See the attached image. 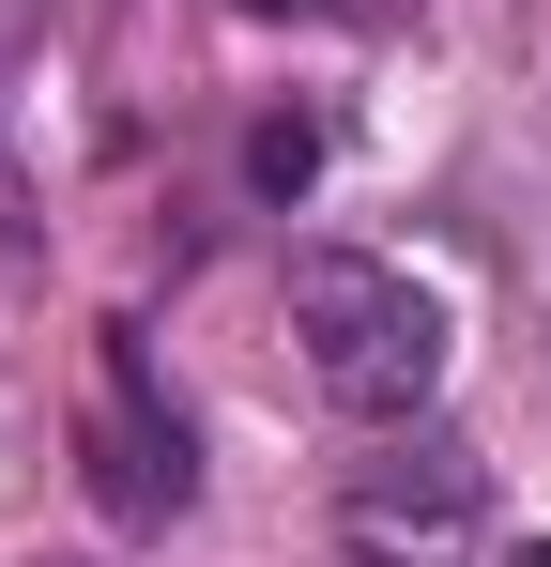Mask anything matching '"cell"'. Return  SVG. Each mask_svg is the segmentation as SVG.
I'll return each mask as SVG.
<instances>
[{
  "label": "cell",
  "mask_w": 551,
  "mask_h": 567,
  "mask_svg": "<svg viewBox=\"0 0 551 567\" xmlns=\"http://www.w3.org/2000/svg\"><path fill=\"white\" fill-rule=\"evenodd\" d=\"M291 338H306L322 399L337 414H383V430H414L429 383H445V307L398 277V261H367V246H306L291 261Z\"/></svg>",
  "instance_id": "obj_1"
},
{
  "label": "cell",
  "mask_w": 551,
  "mask_h": 567,
  "mask_svg": "<svg viewBox=\"0 0 551 567\" xmlns=\"http://www.w3.org/2000/svg\"><path fill=\"white\" fill-rule=\"evenodd\" d=\"M490 537V461L459 445V430H398L383 461H353V491H337V553L353 567H459Z\"/></svg>",
  "instance_id": "obj_2"
},
{
  "label": "cell",
  "mask_w": 551,
  "mask_h": 567,
  "mask_svg": "<svg viewBox=\"0 0 551 567\" xmlns=\"http://www.w3.org/2000/svg\"><path fill=\"white\" fill-rule=\"evenodd\" d=\"M184 491H199V461H184V414L154 399L138 322H107V353H92V506H107L123 537H154V522H184Z\"/></svg>",
  "instance_id": "obj_3"
},
{
  "label": "cell",
  "mask_w": 551,
  "mask_h": 567,
  "mask_svg": "<svg viewBox=\"0 0 551 567\" xmlns=\"http://www.w3.org/2000/svg\"><path fill=\"white\" fill-rule=\"evenodd\" d=\"M306 169H322V123H261L246 138V185L261 199H306Z\"/></svg>",
  "instance_id": "obj_4"
},
{
  "label": "cell",
  "mask_w": 551,
  "mask_h": 567,
  "mask_svg": "<svg viewBox=\"0 0 551 567\" xmlns=\"http://www.w3.org/2000/svg\"><path fill=\"white\" fill-rule=\"evenodd\" d=\"M230 16H261V31H383L414 0H230Z\"/></svg>",
  "instance_id": "obj_5"
},
{
  "label": "cell",
  "mask_w": 551,
  "mask_h": 567,
  "mask_svg": "<svg viewBox=\"0 0 551 567\" xmlns=\"http://www.w3.org/2000/svg\"><path fill=\"white\" fill-rule=\"evenodd\" d=\"M46 215H31V185H15V154H0V246H31Z\"/></svg>",
  "instance_id": "obj_6"
},
{
  "label": "cell",
  "mask_w": 551,
  "mask_h": 567,
  "mask_svg": "<svg viewBox=\"0 0 551 567\" xmlns=\"http://www.w3.org/2000/svg\"><path fill=\"white\" fill-rule=\"evenodd\" d=\"M506 567H551V537H537V553H506Z\"/></svg>",
  "instance_id": "obj_7"
}]
</instances>
